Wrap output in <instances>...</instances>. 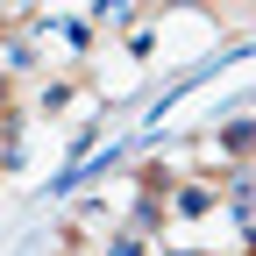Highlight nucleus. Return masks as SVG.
<instances>
[{"mask_svg": "<svg viewBox=\"0 0 256 256\" xmlns=\"http://www.w3.org/2000/svg\"><path fill=\"white\" fill-rule=\"evenodd\" d=\"M214 200H220V185H185V192H171V214H214Z\"/></svg>", "mask_w": 256, "mask_h": 256, "instance_id": "nucleus-1", "label": "nucleus"}, {"mask_svg": "<svg viewBox=\"0 0 256 256\" xmlns=\"http://www.w3.org/2000/svg\"><path fill=\"white\" fill-rule=\"evenodd\" d=\"M107 256H142V235H121V242H114Z\"/></svg>", "mask_w": 256, "mask_h": 256, "instance_id": "nucleus-2", "label": "nucleus"}, {"mask_svg": "<svg viewBox=\"0 0 256 256\" xmlns=\"http://www.w3.org/2000/svg\"><path fill=\"white\" fill-rule=\"evenodd\" d=\"M0 121H8V72H0Z\"/></svg>", "mask_w": 256, "mask_h": 256, "instance_id": "nucleus-3", "label": "nucleus"}]
</instances>
